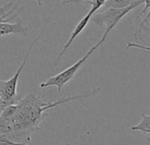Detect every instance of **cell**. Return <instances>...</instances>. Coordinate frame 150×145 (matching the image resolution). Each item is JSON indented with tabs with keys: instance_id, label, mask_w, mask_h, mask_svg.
<instances>
[{
	"instance_id": "cell-10",
	"label": "cell",
	"mask_w": 150,
	"mask_h": 145,
	"mask_svg": "<svg viewBox=\"0 0 150 145\" xmlns=\"http://www.w3.org/2000/svg\"><path fill=\"white\" fill-rule=\"evenodd\" d=\"M21 2V0H20V1H19V3H17L13 7H12V9L10 10V11H8L6 14H3L1 17H0V24H1V23H5V22H10V21H12L14 18H16L17 17V15L20 14V11L22 9V7L17 12V14H13L11 18H8L7 19V17L9 16V15H11V14H13V12L14 11H16L17 9H18V7H19V6H20V3Z\"/></svg>"
},
{
	"instance_id": "cell-16",
	"label": "cell",
	"mask_w": 150,
	"mask_h": 145,
	"mask_svg": "<svg viewBox=\"0 0 150 145\" xmlns=\"http://www.w3.org/2000/svg\"><path fill=\"white\" fill-rule=\"evenodd\" d=\"M0 145H6L5 143H3V142H0Z\"/></svg>"
},
{
	"instance_id": "cell-3",
	"label": "cell",
	"mask_w": 150,
	"mask_h": 145,
	"mask_svg": "<svg viewBox=\"0 0 150 145\" xmlns=\"http://www.w3.org/2000/svg\"><path fill=\"white\" fill-rule=\"evenodd\" d=\"M109 33H110L109 31L105 30V32H104V34L103 35L102 38H101V39L93 46V47H91V48L88 50V52H87L81 58H80L76 63H74L72 65L69 66L68 68H66V69L64 70L63 72H59V74H57V75H54V76L50 77L49 79H47L46 82H42V83L40 84V88H41V89H44V88L55 86V87L57 88V90H58V91H61L62 88H63L67 82H69L71 79L74 78L75 75L77 74V72L79 71V69H80V68L81 67V65L88 60V58L91 56V54L94 53V51H95L102 43H103L105 42L107 36H108V35H109Z\"/></svg>"
},
{
	"instance_id": "cell-12",
	"label": "cell",
	"mask_w": 150,
	"mask_h": 145,
	"mask_svg": "<svg viewBox=\"0 0 150 145\" xmlns=\"http://www.w3.org/2000/svg\"><path fill=\"white\" fill-rule=\"evenodd\" d=\"M130 48H137V49H141V50H146V51H150V47H148V46L138 44V43H132V42H127L126 49H130Z\"/></svg>"
},
{
	"instance_id": "cell-1",
	"label": "cell",
	"mask_w": 150,
	"mask_h": 145,
	"mask_svg": "<svg viewBox=\"0 0 150 145\" xmlns=\"http://www.w3.org/2000/svg\"><path fill=\"white\" fill-rule=\"evenodd\" d=\"M100 89H96L82 94L65 97L56 102H44L40 97L34 93L27 95L18 102L17 110L12 120L11 132L6 135L15 142L29 141L33 132L40 129V124L46 117V112L57 105L67 104L76 100H83L96 95Z\"/></svg>"
},
{
	"instance_id": "cell-5",
	"label": "cell",
	"mask_w": 150,
	"mask_h": 145,
	"mask_svg": "<svg viewBox=\"0 0 150 145\" xmlns=\"http://www.w3.org/2000/svg\"><path fill=\"white\" fill-rule=\"evenodd\" d=\"M93 15H94V14H92V13L89 11V12H88V13L81 20V21L76 25V27H75V28L73 29V31H72L71 34V36H70L69 40H68L67 43L64 44L63 50L60 51V53L58 54L57 58H56V60H55V62H54V66H56V65L58 64V62L60 61L62 56H63V55L64 54V52L68 50V48L71 46V44L72 43V42H73L75 39H76V38L81 35V33L86 28V27L88 26V22L90 21V20H91V18H92Z\"/></svg>"
},
{
	"instance_id": "cell-13",
	"label": "cell",
	"mask_w": 150,
	"mask_h": 145,
	"mask_svg": "<svg viewBox=\"0 0 150 145\" xmlns=\"http://www.w3.org/2000/svg\"><path fill=\"white\" fill-rule=\"evenodd\" d=\"M31 1H35V2H36L39 6H42V2H41V0H31ZM12 6V3H10V4H8V5H6V6H2L1 8H0V13H3V12H6V10H7L8 8L7 7H10Z\"/></svg>"
},
{
	"instance_id": "cell-11",
	"label": "cell",
	"mask_w": 150,
	"mask_h": 145,
	"mask_svg": "<svg viewBox=\"0 0 150 145\" xmlns=\"http://www.w3.org/2000/svg\"><path fill=\"white\" fill-rule=\"evenodd\" d=\"M88 2L91 5V9L89 11L95 14L98 9L104 6V5L107 2V0H90V1H88Z\"/></svg>"
},
{
	"instance_id": "cell-9",
	"label": "cell",
	"mask_w": 150,
	"mask_h": 145,
	"mask_svg": "<svg viewBox=\"0 0 150 145\" xmlns=\"http://www.w3.org/2000/svg\"><path fill=\"white\" fill-rule=\"evenodd\" d=\"M134 2V0H107L104 7L107 9L114 8V9H121L125 8L131 6Z\"/></svg>"
},
{
	"instance_id": "cell-14",
	"label": "cell",
	"mask_w": 150,
	"mask_h": 145,
	"mask_svg": "<svg viewBox=\"0 0 150 145\" xmlns=\"http://www.w3.org/2000/svg\"><path fill=\"white\" fill-rule=\"evenodd\" d=\"M83 1H90V0H69V1L67 2V4L68 3H81Z\"/></svg>"
},
{
	"instance_id": "cell-8",
	"label": "cell",
	"mask_w": 150,
	"mask_h": 145,
	"mask_svg": "<svg viewBox=\"0 0 150 145\" xmlns=\"http://www.w3.org/2000/svg\"><path fill=\"white\" fill-rule=\"evenodd\" d=\"M132 130L139 131L150 135V113L148 112V114H142L139 123L136 126H133Z\"/></svg>"
},
{
	"instance_id": "cell-2",
	"label": "cell",
	"mask_w": 150,
	"mask_h": 145,
	"mask_svg": "<svg viewBox=\"0 0 150 145\" xmlns=\"http://www.w3.org/2000/svg\"><path fill=\"white\" fill-rule=\"evenodd\" d=\"M50 16L51 14L50 15V17L47 19V21H45L44 23V26L42 28V32L40 33V35L32 42L31 45L29 46V49L26 54V57L23 60V62L21 63V66L19 67L18 71L15 72V75L8 81H1L0 80V97L2 99V102H3V109L6 108V106H9L11 104H17L20 99L17 98V85H18V81H19V77L21 74L22 70L24 69V67L26 66L27 65V62L28 60V58H29V55L31 53V50H33L35 44L41 39V37L42 36L44 31H45V28H46V26L50 19Z\"/></svg>"
},
{
	"instance_id": "cell-4",
	"label": "cell",
	"mask_w": 150,
	"mask_h": 145,
	"mask_svg": "<svg viewBox=\"0 0 150 145\" xmlns=\"http://www.w3.org/2000/svg\"><path fill=\"white\" fill-rule=\"evenodd\" d=\"M141 4H144V0H134V2L128 7L121 9L109 8L102 14H94L91 20L96 25L100 27L104 26L105 30L110 32L127 14Z\"/></svg>"
},
{
	"instance_id": "cell-6",
	"label": "cell",
	"mask_w": 150,
	"mask_h": 145,
	"mask_svg": "<svg viewBox=\"0 0 150 145\" xmlns=\"http://www.w3.org/2000/svg\"><path fill=\"white\" fill-rule=\"evenodd\" d=\"M8 35L22 36L26 37L28 36V27L21 19H19V21L15 23H1L0 24V37Z\"/></svg>"
},
{
	"instance_id": "cell-15",
	"label": "cell",
	"mask_w": 150,
	"mask_h": 145,
	"mask_svg": "<svg viewBox=\"0 0 150 145\" xmlns=\"http://www.w3.org/2000/svg\"><path fill=\"white\" fill-rule=\"evenodd\" d=\"M63 1V4H67V2L69 1V0H62Z\"/></svg>"
},
{
	"instance_id": "cell-7",
	"label": "cell",
	"mask_w": 150,
	"mask_h": 145,
	"mask_svg": "<svg viewBox=\"0 0 150 145\" xmlns=\"http://www.w3.org/2000/svg\"><path fill=\"white\" fill-rule=\"evenodd\" d=\"M144 4H145V7H144V9L139 13V14L136 17V19L135 20H138L139 18H140L146 11H148V14H147V15L146 16V18L141 21V23L139 24V28L137 29V31L134 33V36H135V38H139V39H140V40H142V37H141V33H142V28H143V27H144V25H145V23L147 21V20L149 19V17H150V0H144Z\"/></svg>"
}]
</instances>
